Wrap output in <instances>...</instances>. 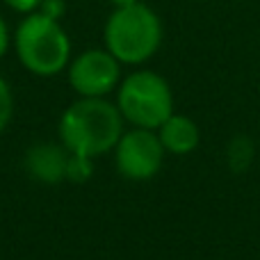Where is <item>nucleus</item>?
Here are the masks:
<instances>
[{"label":"nucleus","instance_id":"obj_11","mask_svg":"<svg viewBox=\"0 0 260 260\" xmlns=\"http://www.w3.org/2000/svg\"><path fill=\"white\" fill-rule=\"evenodd\" d=\"M37 12L44 14V16H48V18L59 21V18L64 16V12H67V3H64V0H41V5H39Z\"/></svg>","mask_w":260,"mask_h":260},{"label":"nucleus","instance_id":"obj_7","mask_svg":"<svg viewBox=\"0 0 260 260\" xmlns=\"http://www.w3.org/2000/svg\"><path fill=\"white\" fill-rule=\"evenodd\" d=\"M69 157H71V153L64 146L39 144V146L27 151L25 167L35 178L44 180V183H59L62 178H67Z\"/></svg>","mask_w":260,"mask_h":260},{"label":"nucleus","instance_id":"obj_9","mask_svg":"<svg viewBox=\"0 0 260 260\" xmlns=\"http://www.w3.org/2000/svg\"><path fill=\"white\" fill-rule=\"evenodd\" d=\"M253 142L247 137V135H235L229 142V148H226V162H229L231 171L233 174H242L251 167L253 162Z\"/></svg>","mask_w":260,"mask_h":260},{"label":"nucleus","instance_id":"obj_12","mask_svg":"<svg viewBox=\"0 0 260 260\" xmlns=\"http://www.w3.org/2000/svg\"><path fill=\"white\" fill-rule=\"evenodd\" d=\"M7 7H12L14 12H21V14H32L39 9L41 0H3Z\"/></svg>","mask_w":260,"mask_h":260},{"label":"nucleus","instance_id":"obj_1","mask_svg":"<svg viewBox=\"0 0 260 260\" xmlns=\"http://www.w3.org/2000/svg\"><path fill=\"white\" fill-rule=\"evenodd\" d=\"M123 135V117L105 99H78L59 119V139L71 155L94 160L112 151Z\"/></svg>","mask_w":260,"mask_h":260},{"label":"nucleus","instance_id":"obj_10","mask_svg":"<svg viewBox=\"0 0 260 260\" xmlns=\"http://www.w3.org/2000/svg\"><path fill=\"white\" fill-rule=\"evenodd\" d=\"M14 117V96L5 78H0V133L9 126Z\"/></svg>","mask_w":260,"mask_h":260},{"label":"nucleus","instance_id":"obj_13","mask_svg":"<svg viewBox=\"0 0 260 260\" xmlns=\"http://www.w3.org/2000/svg\"><path fill=\"white\" fill-rule=\"evenodd\" d=\"M7 46H9V30H7V23L0 18V57L7 53Z\"/></svg>","mask_w":260,"mask_h":260},{"label":"nucleus","instance_id":"obj_2","mask_svg":"<svg viewBox=\"0 0 260 260\" xmlns=\"http://www.w3.org/2000/svg\"><path fill=\"white\" fill-rule=\"evenodd\" d=\"M105 48L121 64H144L162 44V21L148 5L117 7L105 23Z\"/></svg>","mask_w":260,"mask_h":260},{"label":"nucleus","instance_id":"obj_3","mask_svg":"<svg viewBox=\"0 0 260 260\" xmlns=\"http://www.w3.org/2000/svg\"><path fill=\"white\" fill-rule=\"evenodd\" d=\"M16 55L23 67L35 76H57L69 67L71 39L59 21L32 12L16 30Z\"/></svg>","mask_w":260,"mask_h":260},{"label":"nucleus","instance_id":"obj_4","mask_svg":"<svg viewBox=\"0 0 260 260\" xmlns=\"http://www.w3.org/2000/svg\"><path fill=\"white\" fill-rule=\"evenodd\" d=\"M117 108L135 128L157 130L174 114V94L160 73L135 71L119 85Z\"/></svg>","mask_w":260,"mask_h":260},{"label":"nucleus","instance_id":"obj_5","mask_svg":"<svg viewBox=\"0 0 260 260\" xmlns=\"http://www.w3.org/2000/svg\"><path fill=\"white\" fill-rule=\"evenodd\" d=\"M165 146L155 130L133 128L121 135L114 146L117 169L128 180H148L157 176L165 162Z\"/></svg>","mask_w":260,"mask_h":260},{"label":"nucleus","instance_id":"obj_14","mask_svg":"<svg viewBox=\"0 0 260 260\" xmlns=\"http://www.w3.org/2000/svg\"><path fill=\"white\" fill-rule=\"evenodd\" d=\"M110 3H112V5H114V9H117V7H130V5L142 3V0H110Z\"/></svg>","mask_w":260,"mask_h":260},{"label":"nucleus","instance_id":"obj_6","mask_svg":"<svg viewBox=\"0 0 260 260\" xmlns=\"http://www.w3.org/2000/svg\"><path fill=\"white\" fill-rule=\"evenodd\" d=\"M121 78V62L108 48H91L69 64V82L80 99H103Z\"/></svg>","mask_w":260,"mask_h":260},{"label":"nucleus","instance_id":"obj_8","mask_svg":"<svg viewBox=\"0 0 260 260\" xmlns=\"http://www.w3.org/2000/svg\"><path fill=\"white\" fill-rule=\"evenodd\" d=\"M160 137L162 146L167 153L174 155H189L192 151H197L199 142H201V133L199 126L185 114H171L160 128L155 130Z\"/></svg>","mask_w":260,"mask_h":260},{"label":"nucleus","instance_id":"obj_15","mask_svg":"<svg viewBox=\"0 0 260 260\" xmlns=\"http://www.w3.org/2000/svg\"><path fill=\"white\" fill-rule=\"evenodd\" d=\"M197 3H208V0H197Z\"/></svg>","mask_w":260,"mask_h":260}]
</instances>
